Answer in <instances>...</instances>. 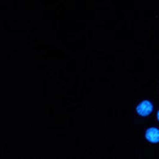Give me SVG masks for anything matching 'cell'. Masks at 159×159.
Returning <instances> with one entry per match:
<instances>
[{
	"mask_svg": "<svg viewBox=\"0 0 159 159\" xmlns=\"http://www.w3.org/2000/svg\"><path fill=\"white\" fill-rule=\"evenodd\" d=\"M152 109H153L152 104L148 100H143L142 103H139V107H137V113L142 116H147L148 114H151Z\"/></svg>",
	"mask_w": 159,
	"mask_h": 159,
	"instance_id": "cell-1",
	"label": "cell"
},
{
	"mask_svg": "<svg viewBox=\"0 0 159 159\" xmlns=\"http://www.w3.org/2000/svg\"><path fill=\"white\" fill-rule=\"evenodd\" d=\"M146 139H148L149 142H159V130L156 127H151L146 131Z\"/></svg>",
	"mask_w": 159,
	"mask_h": 159,
	"instance_id": "cell-2",
	"label": "cell"
},
{
	"mask_svg": "<svg viewBox=\"0 0 159 159\" xmlns=\"http://www.w3.org/2000/svg\"><path fill=\"white\" fill-rule=\"evenodd\" d=\"M158 120H159V111H158Z\"/></svg>",
	"mask_w": 159,
	"mask_h": 159,
	"instance_id": "cell-3",
	"label": "cell"
}]
</instances>
